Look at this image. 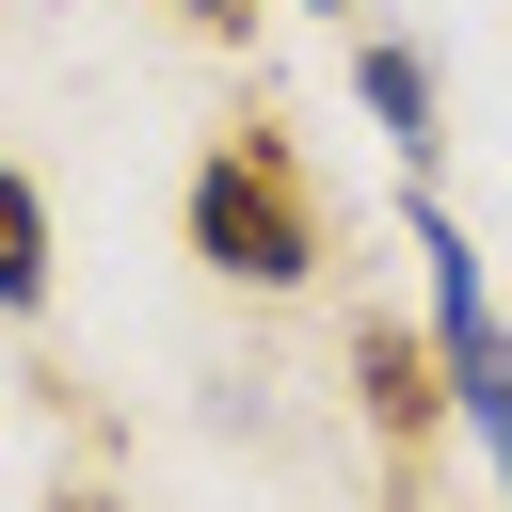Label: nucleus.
<instances>
[{"label": "nucleus", "mask_w": 512, "mask_h": 512, "mask_svg": "<svg viewBox=\"0 0 512 512\" xmlns=\"http://www.w3.org/2000/svg\"><path fill=\"white\" fill-rule=\"evenodd\" d=\"M176 224H192V256H208L224 288H304V272H320V176H304L272 128H224V144L192 160Z\"/></svg>", "instance_id": "f257e3e1"}, {"label": "nucleus", "mask_w": 512, "mask_h": 512, "mask_svg": "<svg viewBox=\"0 0 512 512\" xmlns=\"http://www.w3.org/2000/svg\"><path fill=\"white\" fill-rule=\"evenodd\" d=\"M400 256L432 272V368H448V416H464L480 448H512V320H496L480 240H464L432 192H400Z\"/></svg>", "instance_id": "f03ea898"}, {"label": "nucleus", "mask_w": 512, "mask_h": 512, "mask_svg": "<svg viewBox=\"0 0 512 512\" xmlns=\"http://www.w3.org/2000/svg\"><path fill=\"white\" fill-rule=\"evenodd\" d=\"M352 384H368V432H384V448H432V432H448L432 320H352Z\"/></svg>", "instance_id": "7ed1b4c3"}, {"label": "nucleus", "mask_w": 512, "mask_h": 512, "mask_svg": "<svg viewBox=\"0 0 512 512\" xmlns=\"http://www.w3.org/2000/svg\"><path fill=\"white\" fill-rule=\"evenodd\" d=\"M352 96H368V128H384L400 160H432V144H448V80H432V48H400V32H352Z\"/></svg>", "instance_id": "20e7f679"}, {"label": "nucleus", "mask_w": 512, "mask_h": 512, "mask_svg": "<svg viewBox=\"0 0 512 512\" xmlns=\"http://www.w3.org/2000/svg\"><path fill=\"white\" fill-rule=\"evenodd\" d=\"M48 272H64L48 256V192L0 160V320H48Z\"/></svg>", "instance_id": "39448f33"}, {"label": "nucleus", "mask_w": 512, "mask_h": 512, "mask_svg": "<svg viewBox=\"0 0 512 512\" xmlns=\"http://www.w3.org/2000/svg\"><path fill=\"white\" fill-rule=\"evenodd\" d=\"M176 16H192V32H256V0H176Z\"/></svg>", "instance_id": "423d86ee"}, {"label": "nucleus", "mask_w": 512, "mask_h": 512, "mask_svg": "<svg viewBox=\"0 0 512 512\" xmlns=\"http://www.w3.org/2000/svg\"><path fill=\"white\" fill-rule=\"evenodd\" d=\"M48 512H112V496H96V480H64V496H48Z\"/></svg>", "instance_id": "0eeeda50"}, {"label": "nucleus", "mask_w": 512, "mask_h": 512, "mask_svg": "<svg viewBox=\"0 0 512 512\" xmlns=\"http://www.w3.org/2000/svg\"><path fill=\"white\" fill-rule=\"evenodd\" d=\"M304 16H352V0H304Z\"/></svg>", "instance_id": "6e6552de"}]
</instances>
